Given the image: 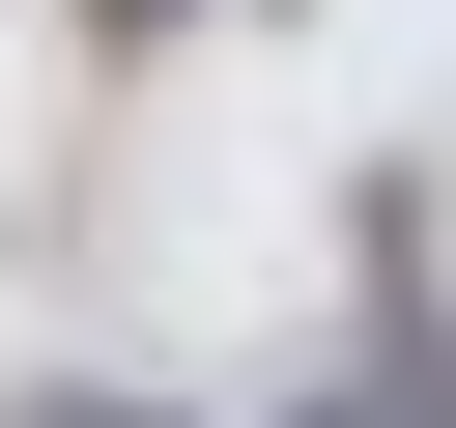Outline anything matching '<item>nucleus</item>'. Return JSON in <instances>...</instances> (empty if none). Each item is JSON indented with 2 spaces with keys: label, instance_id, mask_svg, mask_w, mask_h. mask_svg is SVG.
<instances>
[{
  "label": "nucleus",
  "instance_id": "obj_1",
  "mask_svg": "<svg viewBox=\"0 0 456 428\" xmlns=\"http://www.w3.org/2000/svg\"><path fill=\"white\" fill-rule=\"evenodd\" d=\"M285 428H456V342H370L342 399H285Z\"/></svg>",
  "mask_w": 456,
  "mask_h": 428
}]
</instances>
